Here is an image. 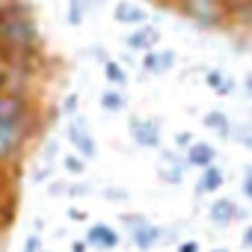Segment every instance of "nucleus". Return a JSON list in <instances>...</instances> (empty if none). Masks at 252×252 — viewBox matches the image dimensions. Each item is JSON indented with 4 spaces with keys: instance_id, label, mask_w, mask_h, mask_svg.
<instances>
[{
    "instance_id": "79ce46f5",
    "label": "nucleus",
    "mask_w": 252,
    "mask_h": 252,
    "mask_svg": "<svg viewBox=\"0 0 252 252\" xmlns=\"http://www.w3.org/2000/svg\"><path fill=\"white\" fill-rule=\"evenodd\" d=\"M33 231L42 234V231H45V220H33Z\"/></svg>"
},
{
    "instance_id": "20e7f679",
    "label": "nucleus",
    "mask_w": 252,
    "mask_h": 252,
    "mask_svg": "<svg viewBox=\"0 0 252 252\" xmlns=\"http://www.w3.org/2000/svg\"><path fill=\"white\" fill-rule=\"evenodd\" d=\"M18 175L21 172H0V237H3L18 220V208H21Z\"/></svg>"
},
{
    "instance_id": "72a5a7b5",
    "label": "nucleus",
    "mask_w": 252,
    "mask_h": 252,
    "mask_svg": "<svg viewBox=\"0 0 252 252\" xmlns=\"http://www.w3.org/2000/svg\"><path fill=\"white\" fill-rule=\"evenodd\" d=\"M234 89H237V80H234V77L228 74V80L222 83V89H220L217 95H220V98H228V95H234Z\"/></svg>"
},
{
    "instance_id": "5701e85b",
    "label": "nucleus",
    "mask_w": 252,
    "mask_h": 252,
    "mask_svg": "<svg viewBox=\"0 0 252 252\" xmlns=\"http://www.w3.org/2000/svg\"><path fill=\"white\" fill-rule=\"evenodd\" d=\"M225 80H228V71H222V68H217V65H214V68H205V86L214 89V95L222 89Z\"/></svg>"
},
{
    "instance_id": "0eeeda50",
    "label": "nucleus",
    "mask_w": 252,
    "mask_h": 252,
    "mask_svg": "<svg viewBox=\"0 0 252 252\" xmlns=\"http://www.w3.org/2000/svg\"><path fill=\"white\" fill-rule=\"evenodd\" d=\"M158 152H160L158 178H160L166 187H178V184H184V178H187V160H184V152H178V149H158Z\"/></svg>"
},
{
    "instance_id": "4468645a",
    "label": "nucleus",
    "mask_w": 252,
    "mask_h": 252,
    "mask_svg": "<svg viewBox=\"0 0 252 252\" xmlns=\"http://www.w3.org/2000/svg\"><path fill=\"white\" fill-rule=\"evenodd\" d=\"M131 243H134V249L137 252H152L155 246H160L163 243V225H158V222H152V220H146L140 228H134L131 234Z\"/></svg>"
},
{
    "instance_id": "37998d69",
    "label": "nucleus",
    "mask_w": 252,
    "mask_h": 252,
    "mask_svg": "<svg viewBox=\"0 0 252 252\" xmlns=\"http://www.w3.org/2000/svg\"><path fill=\"white\" fill-rule=\"evenodd\" d=\"M211 252H231V249H225V246H217V249H211Z\"/></svg>"
},
{
    "instance_id": "aec40b11",
    "label": "nucleus",
    "mask_w": 252,
    "mask_h": 252,
    "mask_svg": "<svg viewBox=\"0 0 252 252\" xmlns=\"http://www.w3.org/2000/svg\"><path fill=\"white\" fill-rule=\"evenodd\" d=\"M57 107H60V116H63V119L77 116V113H80V92H74V89H71V92H65V95L60 98V104H57Z\"/></svg>"
},
{
    "instance_id": "9d476101",
    "label": "nucleus",
    "mask_w": 252,
    "mask_h": 252,
    "mask_svg": "<svg viewBox=\"0 0 252 252\" xmlns=\"http://www.w3.org/2000/svg\"><path fill=\"white\" fill-rule=\"evenodd\" d=\"M86 243H89V249L110 252V249H119L122 234H119V228H113L110 222H92L89 231H86Z\"/></svg>"
},
{
    "instance_id": "ddd939ff",
    "label": "nucleus",
    "mask_w": 252,
    "mask_h": 252,
    "mask_svg": "<svg viewBox=\"0 0 252 252\" xmlns=\"http://www.w3.org/2000/svg\"><path fill=\"white\" fill-rule=\"evenodd\" d=\"M225 187V169L220 166V163H211V166H205V169H199V181H196V199H202V196H214V193H220Z\"/></svg>"
},
{
    "instance_id": "ea45409f",
    "label": "nucleus",
    "mask_w": 252,
    "mask_h": 252,
    "mask_svg": "<svg viewBox=\"0 0 252 252\" xmlns=\"http://www.w3.org/2000/svg\"><path fill=\"white\" fill-rule=\"evenodd\" d=\"M243 92H246V95L252 98V71H249V74L243 77Z\"/></svg>"
},
{
    "instance_id": "a211bd4d",
    "label": "nucleus",
    "mask_w": 252,
    "mask_h": 252,
    "mask_svg": "<svg viewBox=\"0 0 252 252\" xmlns=\"http://www.w3.org/2000/svg\"><path fill=\"white\" fill-rule=\"evenodd\" d=\"M89 12L92 9H89L86 0H65V21H68V27H83Z\"/></svg>"
},
{
    "instance_id": "1a4fd4ad",
    "label": "nucleus",
    "mask_w": 252,
    "mask_h": 252,
    "mask_svg": "<svg viewBox=\"0 0 252 252\" xmlns=\"http://www.w3.org/2000/svg\"><path fill=\"white\" fill-rule=\"evenodd\" d=\"M125 45H128V51H134V54H149V51H155V48H160V30L155 27V24H140V27H131V33L125 36Z\"/></svg>"
},
{
    "instance_id": "6ab92c4d",
    "label": "nucleus",
    "mask_w": 252,
    "mask_h": 252,
    "mask_svg": "<svg viewBox=\"0 0 252 252\" xmlns=\"http://www.w3.org/2000/svg\"><path fill=\"white\" fill-rule=\"evenodd\" d=\"M60 166H63V172H65L68 178H83V172H86V158H80L77 152H65V155L60 158Z\"/></svg>"
},
{
    "instance_id": "58836bf2",
    "label": "nucleus",
    "mask_w": 252,
    "mask_h": 252,
    "mask_svg": "<svg viewBox=\"0 0 252 252\" xmlns=\"http://www.w3.org/2000/svg\"><path fill=\"white\" fill-rule=\"evenodd\" d=\"M149 3H155L158 9H172V3H175V0H149Z\"/></svg>"
},
{
    "instance_id": "473e14b6",
    "label": "nucleus",
    "mask_w": 252,
    "mask_h": 252,
    "mask_svg": "<svg viewBox=\"0 0 252 252\" xmlns=\"http://www.w3.org/2000/svg\"><path fill=\"white\" fill-rule=\"evenodd\" d=\"M202 246H199V240H193V237H181L178 240V252H199Z\"/></svg>"
},
{
    "instance_id": "dca6fc26",
    "label": "nucleus",
    "mask_w": 252,
    "mask_h": 252,
    "mask_svg": "<svg viewBox=\"0 0 252 252\" xmlns=\"http://www.w3.org/2000/svg\"><path fill=\"white\" fill-rule=\"evenodd\" d=\"M98 104H101V110H107V113H125V110H128V92L119 89V86H107V89L101 92Z\"/></svg>"
},
{
    "instance_id": "f257e3e1",
    "label": "nucleus",
    "mask_w": 252,
    "mask_h": 252,
    "mask_svg": "<svg viewBox=\"0 0 252 252\" xmlns=\"http://www.w3.org/2000/svg\"><path fill=\"white\" fill-rule=\"evenodd\" d=\"M48 110L33 89H0V172H21L33 143L48 128Z\"/></svg>"
},
{
    "instance_id": "f03ea898",
    "label": "nucleus",
    "mask_w": 252,
    "mask_h": 252,
    "mask_svg": "<svg viewBox=\"0 0 252 252\" xmlns=\"http://www.w3.org/2000/svg\"><path fill=\"white\" fill-rule=\"evenodd\" d=\"M172 12H178L184 21H190L202 33H222L231 30V12L228 0H175Z\"/></svg>"
},
{
    "instance_id": "4c0bfd02",
    "label": "nucleus",
    "mask_w": 252,
    "mask_h": 252,
    "mask_svg": "<svg viewBox=\"0 0 252 252\" xmlns=\"http://www.w3.org/2000/svg\"><path fill=\"white\" fill-rule=\"evenodd\" d=\"M243 249H252V222L243 228Z\"/></svg>"
},
{
    "instance_id": "a878e982",
    "label": "nucleus",
    "mask_w": 252,
    "mask_h": 252,
    "mask_svg": "<svg viewBox=\"0 0 252 252\" xmlns=\"http://www.w3.org/2000/svg\"><path fill=\"white\" fill-rule=\"evenodd\" d=\"M95 187L89 184V181H83V178H71L68 181V199H83V196H89Z\"/></svg>"
},
{
    "instance_id": "b1692460",
    "label": "nucleus",
    "mask_w": 252,
    "mask_h": 252,
    "mask_svg": "<svg viewBox=\"0 0 252 252\" xmlns=\"http://www.w3.org/2000/svg\"><path fill=\"white\" fill-rule=\"evenodd\" d=\"M68 181H71L68 175H65V178H57V175H54V178H51V181L45 184V190H48V196H51V199H60V196H68Z\"/></svg>"
},
{
    "instance_id": "c756f323",
    "label": "nucleus",
    "mask_w": 252,
    "mask_h": 252,
    "mask_svg": "<svg viewBox=\"0 0 252 252\" xmlns=\"http://www.w3.org/2000/svg\"><path fill=\"white\" fill-rule=\"evenodd\" d=\"M172 143H175V149H178V152H187V149L196 143V137H193V131H178Z\"/></svg>"
},
{
    "instance_id": "bb28decb",
    "label": "nucleus",
    "mask_w": 252,
    "mask_h": 252,
    "mask_svg": "<svg viewBox=\"0 0 252 252\" xmlns=\"http://www.w3.org/2000/svg\"><path fill=\"white\" fill-rule=\"evenodd\" d=\"M107 202H113V205H125V202H131V193L125 190V187H104V193H101Z\"/></svg>"
},
{
    "instance_id": "e433bc0d",
    "label": "nucleus",
    "mask_w": 252,
    "mask_h": 252,
    "mask_svg": "<svg viewBox=\"0 0 252 252\" xmlns=\"http://www.w3.org/2000/svg\"><path fill=\"white\" fill-rule=\"evenodd\" d=\"M71 252H89V243H86V237H83V240H71Z\"/></svg>"
},
{
    "instance_id": "f8f14e48",
    "label": "nucleus",
    "mask_w": 252,
    "mask_h": 252,
    "mask_svg": "<svg viewBox=\"0 0 252 252\" xmlns=\"http://www.w3.org/2000/svg\"><path fill=\"white\" fill-rule=\"evenodd\" d=\"M184 160H187V169H205V166L220 160V149L214 143H208V140H196L184 152Z\"/></svg>"
},
{
    "instance_id": "c9c22d12",
    "label": "nucleus",
    "mask_w": 252,
    "mask_h": 252,
    "mask_svg": "<svg viewBox=\"0 0 252 252\" xmlns=\"http://www.w3.org/2000/svg\"><path fill=\"white\" fill-rule=\"evenodd\" d=\"M6 80H9V65H6V57L0 54V89L6 86Z\"/></svg>"
},
{
    "instance_id": "2f4dec72",
    "label": "nucleus",
    "mask_w": 252,
    "mask_h": 252,
    "mask_svg": "<svg viewBox=\"0 0 252 252\" xmlns=\"http://www.w3.org/2000/svg\"><path fill=\"white\" fill-rule=\"evenodd\" d=\"M45 246H42V234H27V240H24V246H21V252H42Z\"/></svg>"
},
{
    "instance_id": "c85d7f7f",
    "label": "nucleus",
    "mask_w": 252,
    "mask_h": 252,
    "mask_svg": "<svg viewBox=\"0 0 252 252\" xmlns=\"http://www.w3.org/2000/svg\"><path fill=\"white\" fill-rule=\"evenodd\" d=\"M83 57H86V60H95V63H101V65L110 60V54H107V48H104V45H89Z\"/></svg>"
},
{
    "instance_id": "39448f33",
    "label": "nucleus",
    "mask_w": 252,
    "mask_h": 252,
    "mask_svg": "<svg viewBox=\"0 0 252 252\" xmlns=\"http://www.w3.org/2000/svg\"><path fill=\"white\" fill-rule=\"evenodd\" d=\"M63 134H65V143L71 146V152H77L80 158H86V160H95L98 158V143H95V134L89 131V122H86L83 113L65 119Z\"/></svg>"
},
{
    "instance_id": "4be33fe9",
    "label": "nucleus",
    "mask_w": 252,
    "mask_h": 252,
    "mask_svg": "<svg viewBox=\"0 0 252 252\" xmlns=\"http://www.w3.org/2000/svg\"><path fill=\"white\" fill-rule=\"evenodd\" d=\"M39 155H42V160H45V163H57V160L63 158L60 140H57V137H48V140H42V146H39Z\"/></svg>"
},
{
    "instance_id": "6e6552de",
    "label": "nucleus",
    "mask_w": 252,
    "mask_h": 252,
    "mask_svg": "<svg viewBox=\"0 0 252 252\" xmlns=\"http://www.w3.org/2000/svg\"><path fill=\"white\" fill-rule=\"evenodd\" d=\"M175 65H178V54L172 48H155L140 57V71H146V77H163Z\"/></svg>"
},
{
    "instance_id": "423d86ee",
    "label": "nucleus",
    "mask_w": 252,
    "mask_h": 252,
    "mask_svg": "<svg viewBox=\"0 0 252 252\" xmlns=\"http://www.w3.org/2000/svg\"><path fill=\"white\" fill-rule=\"evenodd\" d=\"M205 214H208V222L214 228H228L231 222L246 220V208H240L231 196H214L208 202V211Z\"/></svg>"
},
{
    "instance_id": "2eb2a0df",
    "label": "nucleus",
    "mask_w": 252,
    "mask_h": 252,
    "mask_svg": "<svg viewBox=\"0 0 252 252\" xmlns=\"http://www.w3.org/2000/svg\"><path fill=\"white\" fill-rule=\"evenodd\" d=\"M202 128L211 131L217 140H231V128H234V122L225 110H208L202 116Z\"/></svg>"
},
{
    "instance_id": "7c9ffc66",
    "label": "nucleus",
    "mask_w": 252,
    "mask_h": 252,
    "mask_svg": "<svg viewBox=\"0 0 252 252\" xmlns=\"http://www.w3.org/2000/svg\"><path fill=\"white\" fill-rule=\"evenodd\" d=\"M240 193L246 202H252V166L243 169V178H240Z\"/></svg>"
},
{
    "instance_id": "c03bdc74",
    "label": "nucleus",
    "mask_w": 252,
    "mask_h": 252,
    "mask_svg": "<svg viewBox=\"0 0 252 252\" xmlns=\"http://www.w3.org/2000/svg\"><path fill=\"white\" fill-rule=\"evenodd\" d=\"M42 252H51V249H42Z\"/></svg>"
},
{
    "instance_id": "9b49d317",
    "label": "nucleus",
    "mask_w": 252,
    "mask_h": 252,
    "mask_svg": "<svg viewBox=\"0 0 252 252\" xmlns=\"http://www.w3.org/2000/svg\"><path fill=\"white\" fill-rule=\"evenodd\" d=\"M113 21L119 27H140L149 21V12L143 3H134V0H116L113 3Z\"/></svg>"
},
{
    "instance_id": "f3484780",
    "label": "nucleus",
    "mask_w": 252,
    "mask_h": 252,
    "mask_svg": "<svg viewBox=\"0 0 252 252\" xmlns=\"http://www.w3.org/2000/svg\"><path fill=\"white\" fill-rule=\"evenodd\" d=\"M101 71H104V80H107V86H119V89H125V86H128V68H125L122 65V60H107L104 65H101Z\"/></svg>"
},
{
    "instance_id": "7ed1b4c3",
    "label": "nucleus",
    "mask_w": 252,
    "mask_h": 252,
    "mask_svg": "<svg viewBox=\"0 0 252 252\" xmlns=\"http://www.w3.org/2000/svg\"><path fill=\"white\" fill-rule=\"evenodd\" d=\"M128 137L134 146L140 149H163V125L158 116H140V113H131L128 116Z\"/></svg>"
},
{
    "instance_id": "f704fd0d",
    "label": "nucleus",
    "mask_w": 252,
    "mask_h": 252,
    "mask_svg": "<svg viewBox=\"0 0 252 252\" xmlns=\"http://www.w3.org/2000/svg\"><path fill=\"white\" fill-rule=\"evenodd\" d=\"M68 222H86V211L83 208H68Z\"/></svg>"
},
{
    "instance_id": "393cba45",
    "label": "nucleus",
    "mask_w": 252,
    "mask_h": 252,
    "mask_svg": "<svg viewBox=\"0 0 252 252\" xmlns=\"http://www.w3.org/2000/svg\"><path fill=\"white\" fill-rule=\"evenodd\" d=\"M54 175H57L54 163H45V160H42V166H36V169L30 172V181H33V184H48Z\"/></svg>"
},
{
    "instance_id": "cd10ccee",
    "label": "nucleus",
    "mask_w": 252,
    "mask_h": 252,
    "mask_svg": "<svg viewBox=\"0 0 252 252\" xmlns=\"http://www.w3.org/2000/svg\"><path fill=\"white\" fill-rule=\"evenodd\" d=\"M119 220H122V225H125V231H128V234H131V231H134V228H140V225H143V222H146L149 217H146V214H134V211H131V214H122Z\"/></svg>"
},
{
    "instance_id": "a19ab883",
    "label": "nucleus",
    "mask_w": 252,
    "mask_h": 252,
    "mask_svg": "<svg viewBox=\"0 0 252 252\" xmlns=\"http://www.w3.org/2000/svg\"><path fill=\"white\" fill-rule=\"evenodd\" d=\"M86 3H89V9H95V12H98L104 3H110V0H86Z\"/></svg>"
},
{
    "instance_id": "412c9836",
    "label": "nucleus",
    "mask_w": 252,
    "mask_h": 252,
    "mask_svg": "<svg viewBox=\"0 0 252 252\" xmlns=\"http://www.w3.org/2000/svg\"><path fill=\"white\" fill-rule=\"evenodd\" d=\"M231 143H237V146H243V149L252 152V122H234Z\"/></svg>"
}]
</instances>
